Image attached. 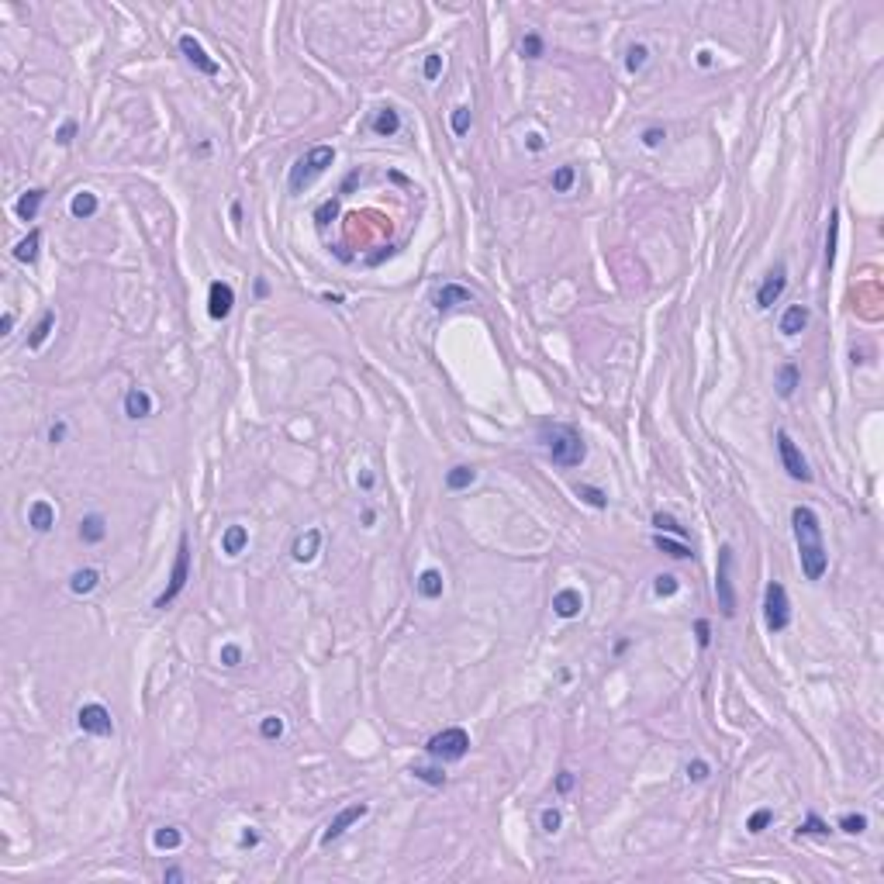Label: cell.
<instances>
[{
	"label": "cell",
	"instance_id": "1",
	"mask_svg": "<svg viewBox=\"0 0 884 884\" xmlns=\"http://www.w3.org/2000/svg\"><path fill=\"white\" fill-rule=\"evenodd\" d=\"M791 525H794V539H798V560H802L805 580H822V574L829 570V553L822 543L819 515L809 504H798L791 511Z\"/></svg>",
	"mask_w": 884,
	"mask_h": 884
},
{
	"label": "cell",
	"instance_id": "2",
	"mask_svg": "<svg viewBox=\"0 0 884 884\" xmlns=\"http://www.w3.org/2000/svg\"><path fill=\"white\" fill-rule=\"evenodd\" d=\"M543 442H546V453L556 467H580L587 450H584V439L574 425H546L543 428Z\"/></svg>",
	"mask_w": 884,
	"mask_h": 884
},
{
	"label": "cell",
	"instance_id": "3",
	"mask_svg": "<svg viewBox=\"0 0 884 884\" xmlns=\"http://www.w3.org/2000/svg\"><path fill=\"white\" fill-rule=\"evenodd\" d=\"M187 580H191V539L184 532L180 543H176V560H173V570H169V584L156 598V608H169L176 598H180V591L187 587Z\"/></svg>",
	"mask_w": 884,
	"mask_h": 884
},
{
	"label": "cell",
	"instance_id": "4",
	"mask_svg": "<svg viewBox=\"0 0 884 884\" xmlns=\"http://www.w3.org/2000/svg\"><path fill=\"white\" fill-rule=\"evenodd\" d=\"M425 750H428V757L432 760H442V763H453V760H463L467 757V750H470V736H467V729H442V733H435L428 743H425Z\"/></svg>",
	"mask_w": 884,
	"mask_h": 884
},
{
	"label": "cell",
	"instance_id": "5",
	"mask_svg": "<svg viewBox=\"0 0 884 884\" xmlns=\"http://www.w3.org/2000/svg\"><path fill=\"white\" fill-rule=\"evenodd\" d=\"M763 618H767V629H770V633H784V629L791 626V601H787L784 584H777V580L767 584V594H763Z\"/></svg>",
	"mask_w": 884,
	"mask_h": 884
},
{
	"label": "cell",
	"instance_id": "6",
	"mask_svg": "<svg viewBox=\"0 0 884 884\" xmlns=\"http://www.w3.org/2000/svg\"><path fill=\"white\" fill-rule=\"evenodd\" d=\"M715 594L726 618L736 615V587H733V546L719 550V570H715Z\"/></svg>",
	"mask_w": 884,
	"mask_h": 884
},
{
	"label": "cell",
	"instance_id": "7",
	"mask_svg": "<svg viewBox=\"0 0 884 884\" xmlns=\"http://www.w3.org/2000/svg\"><path fill=\"white\" fill-rule=\"evenodd\" d=\"M777 453H781V463H784V470H787L791 480H802V484L812 480V470H809L802 450L794 446V439H791L787 432H777Z\"/></svg>",
	"mask_w": 884,
	"mask_h": 884
},
{
	"label": "cell",
	"instance_id": "8",
	"mask_svg": "<svg viewBox=\"0 0 884 884\" xmlns=\"http://www.w3.org/2000/svg\"><path fill=\"white\" fill-rule=\"evenodd\" d=\"M76 722H79L83 733H90V736H111V733H114L111 712L104 709V704H83L79 715H76Z\"/></svg>",
	"mask_w": 884,
	"mask_h": 884
},
{
	"label": "cell",
	"instance_id": "9",
	"mask_svg": "<svg viewBox=\"0 0 884 884\" xmlns=\"http://www.w3.org/2000/svg\"><path fill=\"white\" fill-rule=\"evenodd\" d=\"M180 52H184V56H187V62H191L194 69H201L204 76H218V73H221V66L204 52V45H201L194 35H180Z\"/></svg>",
	"mask_w": 884,
	"mask_h": 884
},
{
	"label": "cell",
	"instance_id": "10",
	"mask_svg": "<svg viewBox=\"0 0 884 884\" xmlns=\"http://www.w3.org/2000/svg\"><path fill=\"white\" fill-rule=\"evenodd\" d=\"M232 308H235V291H232V284L214 280V284L208 287V315H211L214 321H221V318L232 315Z\"/></svg>",
	"mask_w": 884,
	"mask_h": 884
},
{
	"label": "cell",
	"instance_id": "11",
	"mask_svg": "<svg viewBox=\"0 0 884 884\" xmlns=\"http://www.w3.org/2000/svg\"><path fill=\"white\" fill-rule=\"evenodd\" d=\"M784 287H787V270H784V267H774V270L763 277L760 291H757V308H774V301L784 294Z\"/></svg>",
	"mask_w": 884,
	"mask_h": 884
},
{
	"label": "cell",
	"instance_id": "12",
	"mask_svg": "<svg viewBox=\"0 0 884 884\" xmlns=\"http://www.w3.org/2000/svg\"><path fill=\"white\" fill-rule=\"evenodd\" d=\"M367 812H370V805H363V802H360V805H349V809H342V812H339V815L328 822V829H325L321 843H335V839H339V836H342V833L352 826V822H360Z\"/></svg>",
	"mask_w": 884,
	"mask_h": 884
},
{
	"label": "cell",
	"instance_id": "13",
	"mask_svg": "<svg viewBox=\"0 0 884 884\" xmlns=\"http://www.w3.org/2000/svg\"><path fill=\"white\" fill-rule=\"evenodd\" d=\"M432 304H435V311H453L456 304H474V294L460 284H442L432 294Z\"/></svg>",
	"mask_w": 884,
	"mask_h": 884
},
{
	"label": "cell",
	"instance_id": "14",
	"mask_svg": "<svg viewBox=\"0 0 884 884\" xmlns=\"http://www.w3.org/2000/svg\"><path fill=\"white\" fill-rule=\"evenodd\" d=\"M580 608H584L580 591L563 587V591H556V594H553V611H556L560 618H577V615H580Z\"/></svg>",
	"mask_w": 884,
	"mask_h": 884
},
{
	"label": "cell",
	"instance_id": "15",
	"mask_svg": "<svg viewBox=\"0 0 884 884\" xmlns=\"http://www.w3.org/2000/svg\"><path fill=\"white\" fill-rule=\"evenodd\" d=\"M318 550H321V532H318V528H308V532L297 536V543H294V560L297 563H311L318 556Z\"/></svg>",
	"mask_w": 884,
	"mask_h": 884
},
{
	"label": "cell",
	"instance_id": "16",
	"mask_svg": "<svg viewBox=\"0 0 884 884\" xmlns=\"http://www.w3.org/2000/svg\"><path fill=\"white\" fill-rule=\"evenodd\" d=\"M125 415L135 418V421H138V418H149V415H152V397H149L142 387H132V391L125 394Z\"/></svg>",
	"mask_w": 884,
	"mask_h": 884
},
{
	"label": "cell",
	"instance_id": "17",
	"mask_svg": "<svg viewBox=\"0 0 884 884\" xmlns=\"http://www.w3.org/2000/svg\"><path fill=\"white\" fill-rule=\"evenodd\" d=\"M28 525L35 528V532H49V528L56 525V508L49 501H35L28 508Z\"/></svg>",
	"mask_w": 884,
	"mask_h": 884
},
{
	"label": "cell",
	"instance_id": "18",
	"mask_svg": "<svg viewBox=\"0 0 884 884\" xmlns=\"http://www.w3.org/2000/svg\"><path fill=\"white\" fill-rule=\"evenodd\" d=\"M805 325H809V308H805V304H791V308L781 315V332H784V335H798Z\"/></svg>",
	"mask_w": 884,
	"mask_h": 884
},
{
	"label": "cell",
	"instance_id": "19",
	"mask_svg": "<svg viewBox=\"0 0 884 884\" xmlns=\"http://www.w3.org/2000/svg\"><path fill=\"white\" fill-rule=\"evenodd\" d=\"M245 546H249V532H245L242 525H228L225 536H221V553H225V556H238Z\"/></svg>",
	"mask_w": 884,
	"mask_h": 884
},
{
	"label": "cell",
	"instance_id": "20",
	"mask_svg": "<svg viewBox=\"0 0 884 884\" xmlns=\"http://www.w3.org/2000/svg\"><path fill=\"white\" fill-rule=\"evenodd\" d=\"M104 536H108L104 515H86V518L79 521V539H83V543H101Z\"/></svg>",
	"mask_w": 884,
	"mask_h": 884
},
{
	"label": "cell",
	"instance_id": "21",
	"mask_svg": "<svg viewBox=\"0 0 884 884\" xmlns=\"http://www.w3.org/2000/svg\"><path fill=\"white\" fill-rule=\"evenodd\" d=\"M42 201H45V191H28V194H21V201L14 204V211H18V218L21 221H35V214H38V208H42Z\"/></svg>",
	"mask_w": 884,
	"mask_h": 884
},
{
	"label": "cell",
	"instance_id": "22",
	"mask_svg": "<svg viewBox=\"0 0 884 884\" xmlns=\"http://www.w3.org/2000/svg\"><path fill=\"white\" fill-rule=\"evenodd\" d=\"M373 132H377V135H384V138L397 135V132H401V118H397V111H394V108H380V111H377V118H373Z\"/></svg>",
	"mask_w": 884,
	"mask_h": 884
},
{
	"label": "cell",
	"instance_id": "23",
	"mask_svg": "<svg viewBox=\"0 0 884 884\" xmlns=\"http://www.w3.org/2000/svg\"><path fill=\"white\" fill-rule=\"evenodd\" d=\"M38 245H42V232L32 228L28 238H21V242L14 245V259H18V262H35V259H38Z\"/></svg>",
	"mask_w": 884,
	"mask_h": 884
},
{
	"label": "cell",
	"instance_id": "24",
	"mask_svg": "<svg viewBox=\"0 0 884 884\" xmlns=\"http://www.w3.org/2000/svg\"><path fill=\"white\" fill-rule=\"evenodd\" d=\"M415 587H418V594L421 598H442V574L439 570H421L418 574V580H415Z\"/></svg>",
	"mask_w": 884,
	"mask_h": 884
},
{
	"label": "cell",
	"instance_id": "25",
	"mask_svg": "<svg viewBox=\"0 0 884 884\" xmlns=\"http://www.w3.org/2000/svg\"><path fill=\"white\" fill-rule=\"evenodd\" d=\"M798 380H802V370L794 367V363H784L781 373H777V394L787 401V397L794 394V387H798Z\"/></svg>",
	"mask_w": 884,
	"mask_h": 884
},
{
	"label": "cell",
	"instance_id": "26",
	"mask_svg": "<svg viewBox=\"0 0 884 884\" xmlns=\"http://www.w3.org/2000/svg\"><path fill=\"white\" fill-rule=\"evenodd\" d=\"M97 584H101V574H97L94 567H86V570H76V574H73L69 591H73V594H90Z\"/></svg>",
	"mask_w": 884,
	"mask_h": 884
},
{
	"label": "cell",
	"instance_id": "27",
	"mask_svg": "<svg viewBox=\"0 0 884 884\" xmlns=\"http://www.w3.org/2000/svg\"><path fill=\"white\" fill-rule=\"evenodd\" d=\"M304 159H308L311 173L318 176V173H325V169H328V166L335 162V149H332V145H315V149H311V152H308Z\"/></svg>",
	"mask_w": 884,
	"mask_h": 884
},
{
	"label": "cell",
	"instance_id": "28",
	"mask_svg": "<svg viewBox=\"0 0 884 884\" xmlns=\"http://www.w3.org/2000/svg\"><path fill=\"white\" fill-rule=\"evenodd\" d=\"M653 546L660 550V553H667V556H674V560H691L694 553H691V546L687 543H680V539H667L663 532L653 539Z\"/></svg>",
	"mask_w": 884,
	"mask_h": 884
},
{
	"label": "cell",
	"instance_id": "29",
	"mask_svg": "<svg viewBox=\"0 0 884 884\" xmlns=\"http://www.w3.org/2000/svg\"><path fill=\"white\" fill-rule=\"evenodd\" d=\"M69 211H73V218H94V214H97V194H90V191H79V194L73 197Z\"/></svg>",
	"mask_w": 884,
	"mask_h": 884
},
{
	"label": "cell",
	"instance_id": "30",
	"mask_svg": "<svg viewBox=\"0 0 884 884\" xmlns=\"http://www.w3.org/2000/svg\"><path fill=\"white\" fill-rule=\"evenodd\" d=\"M311 176H315V173H311L308 159L301 156V159L294 162V169H291V194H301V191H304V187L311 184Z\"/></svg>",
	"mask_w": 884,
	"mask_h": 884
},
{
	"label": "cell",
	"instance_id": "31",
	"mask_svg": "<svg viewBox=\"0 0 884 884\" xmlns=\"http://www.w3.org/2000/svg\"><path fill=\"white\" fill-rule=\"evenodd\" d=\"M477 480V470L474 467H453L450 474H446V487L450 491H463V487H470Z\"/></svg>",
	"mask_w": 884,
	"mask_h": 884
},
{
	"label": "cell",
	"instance_id": "32",
	"mask_svg": "<svg viewBox=\"0 0 884 884\" xmlns=\"http://www.w3.org/2000/svg\"><path fill=\"white\" fill-rule=\"evenodd\" d=\"M52 328H56V311H45V315H42V321L35 325V332L28 335V345H32V349H38V345L52 335Z\"/></svg>",
	"mask_w": 884,
	"mask_h": 884
},
{
	"label": "cell",
	"instance_id": "33",
	"mask_svg": "<svg viewBox=\"0 0 884 884\" xmlns=\"http://www.w3.org/2000/svg\"><path fill=\"white\" fill-rule=\"evenodd\" d=\"M836 235H839V211L829 214V232H826V270H833L836 262Z\"/></svg>",
	"mask_w": 884,
	"mask_h": 884
},
{
	"label": "cell",
	"instance_id": "34",
	"mask_svg": "<svg viewBox=\"0 0 884 884\" xmlns=\"http://www.w3.org/2000/svg\"><path fill=\"white\" fill-rule=\"evenodd\" d=\"M152 843H156V850H176V846L184 843V833L173 829V826H166V829H156Z\"/></svg>",
	"mask_w": 884,
	"mask_h": 884
},
{
	"label": "cell",
	"instance_id": "35",
	"mask_svg": "<svg viewBox=\"0 0 884 884\" xmlns=\"http://www.w3.org/2000/svg\"><path fill=\"white\" fill-rule=\"evenodd\" d=\"M646 59H650V49H646L643 42H636V45H629V52H626V69H629V73H639V69L646 66Z\"/></svg>",
	"mask_w": 884,
	"mask_h": 884
},
{
	"label": "cell",
	"instance_id": "36",
	"mask_svg": "<svg viewBox=\"0 0 884 884\" xmlns=\"http://www.w3.org/2000/svg\"><path fill=\"white\" fill-rule=\"evenodd\" d=\"M574 180H577V169H574V166H560V169L553 173V191H556V194H567V191L574 187Z\"/></svg>",
	"mask_w": 884,
	"mask_h": 884
},
{
	"label": "cell",
	"instance_id": "37",
	"mask_svg": "<svg viewBox=\"0 0 884 884\" xmlns=\"http://www.w3.org/2000/svg\"><path fill=\"white\" fill-rule=\"evenodd\" d=\"M677 587H680V580H677L674 574H660V577L653 580V594H656V598H670V594H677Z\"/></svg>",
	"mask_w": 884,
	"mask_h": 884
},
{
	"label": "cell",
	"instance_id": "38",
	"mask_svg": "<svg viewBox=\"0 0 884 884\" xmlns=\"http://www.w3.org/2000/svg\"><path fill=\"white\" fill-rule=\"evenodd\" d=\"M577 498L587 501L591 508H608V498L598 491V487H587V484H577Z\"/></svg>",
	"mask_w": 884,
	"mask_h": 884
},
{
	"label": "cell",
	"instance_id": "39",
	"mask_svg": "<svg viewBox=\"0 0 884 884\" xmlns=\"http://www.w3.org/2000/svg\"><path fill=\"white\" fill-rule=\"evenodd\" d=\"M839 829H843V833H850V836H860V833L867 829V815L850 812V815H843V819H839Z\"/></svg>",
	"mask_w": 884,
	"mask_h": 884
},
{
	"label": "cell",
	"instance_id": "40",
	"mask_svg": "<svg viewBox=\"0 0 884 884\" xmlns=\"http://www.w3.org/2000/svg\"><path fill=\"white\" fill-rule=\"evenodd\" d=\"M798 836H829V826H826V822H822V819L812 812V815H809V819L798 826Z\"/></svg>",
	"mask_w": 884,
	"mask_h": 884
},
{
	"label": "cell",
	"instance_id": "41",
	"mask_svg": "<svg viewBox=\"0 0 884 884\" xmlns=\"http://www.w3.org/2000/svg\"><path fill=\"white\" fill-rule=\"evenodd\" d=\"M543 49H546V45H543V38H539L536 32H528V35L521 38V56H525V59H539Z\"/></svg>",
	"mask_w": 884,
	"mask_h": 884
},
{
	"label": "cell",
	"instance_id": "42",
	"mask_svg": "<svg viewBox=\"0 0 884 884\" xmlns=\"http://www.w3.org/2000/svg\"><path fill=\"white\" fill-rule=\"evenodd\" d=\"M411 774H415L418 781L432 784V787H442V784H446V774H442V770H435V767H411Z\"/></svg>",
	"mask_w": 884,
	"mask_h": 884
},
{
	"label": "cell",
	"instance_id": "43",
	"mask_svg": "<svg viewBox=\"0 0 884 884\" xmlns=\"http://www.w3.org/2000/svg\"><path fill=\"white\" fill-rule=\"evenodd\" d=\"M259 736H262V739H280V736H284V722H280L277 715H267V719L259 722Z\"/></svg>",
	"mask_w": 884,
	"mask_h": 884
},
{
	"label": "cell",
	"instance_id": "44",
	"mask_svg": "<svg viewBox=\"0 0 884 884\" xmlns=\"http://www.w3.org/2000/svg\"><path fill=\"white\" fill-rule=\"evenodd\" d=\"M335 214H339V201H325V204L315 211V221H318V228L325 232V228L335 221Z\"/></svg>",
	"mask_w": 884,
	"mask_h": 884
},
{
	"label": "cell",
	"instance_id": "45",
	"mask_svg": "<svg viewBox=\"0 0 884 884\" xmlns=\"http://www.w3.org/2000/svg\"><path fill=\"white\" fill-rule=\"evenodd\" d=\"M770 822H774V812H770V809H757V812H753V815H750V822H746V829H750V833H753V836H757V833H763V829H767V826H770Z\"/></svg>",
	"mask_w": 884,
	"mask_h": 884
},
{
	"label": "cell",
	"instance_id": "46",
	"mask_svg": "<svg viewBox=\"0 0 884 884\" xmlns=\"http://www.w3.org/2000/svg\"><path fill=\"white\" fill-rule=\"evenodd\" d=\"M450 125H453V135H467L470 132V108H456Z\"/></svg>",
	"mask_w": 884,
	"mask_h": 884
},
{
	"label": "cell",
	"instance_id": "47",
	"mask_svg": "<svg viewBox=\"0 0 884 884\" xmlns=\"http://www.w3.org/2000/svg\"><path fill=\"white\" fill-rule=\"evenodd\" d=\"M653 525L660 528V532H674V536H680V539H684V528L677 525V518H670V515H663V511H660V515H653Z\"/></svg>",
	"mask_w": 884,
	"mask_h": 884
},
{
	"label": "cell",
	"instance_id": "48",
	"mask_svg": "<svg viewBox=\"0 0 884 884\" xmlns=\"http://www.w3.org/2000/svg\"><path fill=\"white\" fill-rule=\"evenodd\" d=\"M709 774H712V770H709V763H704V760H691V763H687V777H691L694 784L709 781Z\"/></svg>",
	"mask_w": 884,
	"mask_h": 884
},
{
	"label": "cell",
	"instance_id": "49",
	"mask_svg": "<svg viewBox=\"0 0 884 884\" xmlns=\"http://www.w3.org/2000/svg\"><path fill=\"white\" fill-rule=\"evenodd\" d=\"M560 826H563V815H560L556 809H546V812H543V833L553 836V833H560Z\"/></svg>",
	"mask_w": 884,
	"mask_h": 884
},
{
	"label": "cell",
	"instance_id": "50",
	"mask_svg": "<svg viewBox=\"0 0 884 884\" xmlns=\"http://www.w3.org/2000/svg\"><path fill=\"white\" fill-rule=\"evenodd\" d=\"M694 636H698V646H701V650L712 643V626H709V618H698V622H694Z\"/></svg>",
	"mask_w": 884,
	"mask_h": 884
},
{
	"label": "cell",
	"instance_id": "51",
	"mask_svg": "<svg viewBox=\"0 0 884 884\" xmlns=\"http://www.w3.org/2000/svg\"><path fill=\"white\" fill-rule=\"evenodd\" d=\"M221 663H225V667H238V663H242V650H238L235 643L221 646Z\"/></svg>",
	"mask_w": 884,
	"mask_h": 884
},
{
	"label": "cell",
	"instance_id": "52",
	"mask_svg": "<svg viewBox=\"0 0 884 884\" xmlns=\"http://www.w3.org/2000/svg\"><path fill=\"white\" fill-rule=\"evenodd\" d=\"M421 73H425V79H435V76L442 73V56H428L425 66H421Z\"/></svg>",
	"mask_w": 884,
	"mask_h": 884
},
{
	"label": "cell",
	"instance_id": "53",
	"mask_svg": "<svg viewBox=\"0 0 884 884\" xmlns=\"http://www.w3.org/2000/svg\"><path fill=\"white\" fill-rule=\"evenodd\" d=\"M663 138H667V132H663V128H656V125L643 132V145H650V149H656V145H660Z\"/></svg>",
	"mask_w": 884,
	"mask_h": 884
},
{
	"label": "cell",
	"instance_id": "54",
	"mask_svg": "<svg viewBox=\"0 0 884 884\" xmlns=\"http://www.w3.org/2000/svg\"><path fill=\"white\" fill-rule=\"evenodd\" d=\"M73 135H76V121H66V125L59 128L56 142H59V145H69V142H73Z\"/></svg>",
	"mask_w": 884,
	"mask_h": 884
},
{
	"label": "cell",
	"instance_id": "55",
	"mask_svg": "<svg viewBox=\"0 0 884 884\" xmlns=\"http://www.w3.org/2000/svg\"><path fill=\"white\" fill-rule=\"evenodd\" d=\"M574 784H577V777H574V774H570V770H563V774H556V791H560V794H567V791H570V787H574Z\"/></svg>",
	"mask_w": 884,
	"mask_h": 884
},
{
	"label": "cell",
	"instance_id": "56",
	"mask_svg": "<svg viewBox=\"0 0 884 884\" xmlns=\"http://www.w3.org/2000/svg\"><path fill=\"white\" fill-rule=\"evenodd\" d=\"M62 439H66V421H56V425L49 428V442H52V446H59Z\"/></svg>",
	"mask_w": 884,
	"mask_h": 884
},
{
	"label": "cell",
	"instance_id": "57",
	"mask_svg": "<svg viewBox=\"0 0 884 884\" xmlns=\"http://www.w3.org/2000/svg\"><path fill=\"white\" fill-rule=\"evenodd\" d=\"M525 145L532 149V152H543V149H546V138H543L539 132H532V135H525Z\"/></svg>",
	"mask_w": 884,
	"mask_h": 884
},
{
	"label": "cell",
	"instance_id": "58",
	"mask_svg": "<svg viewBox=\"0 0 884 884\" xmlns=\"http://www.w3.org/2000/svg\"><path fill=\"white\" fill-rule=\"evenodd\" d=\"M11 328H14V315L8 311L4 318H0V335H11Z\"/></svg>",
	"mask_w": 884,
	"mask_h": 884
},
{
	"label": "cell",
	"instance_id": "59",
	"mask_svg": "<svg viewBox=\"0 0 884 884\" xmlns=\"http://www.w3.org/2000/svg\"><path fill=\"white\" fill-rule=\"evenodd\" d=\"M238 843H242V846H256V843H259V836H256V833H252V829H245V833H242V839H238Z\"/></svg>",
	"mask_w": 884,
	"mask_h": 884
},
{
	"label": "cell",
	"instance_id": "60",
	"mask_svg": "<svg viewBox=\"0 0 884 884\" xmlns=\"http://www.w3.org/2000/svg\"><path fill=\"white\" fill-rule=\"evenodd\" d=\"M162 881H184V870L180 867H169L166 874H162Z\"/></svg>",
	"mask_w": 884,
	"mask_h": 884
},
{
	"label": "cell",
	"instance_id": "61",
	"mask_svg": "<svg viewBox=\"0 0 884 884\" xmlns=\"http://www.w3.org/2000/svg\"><path fill=\"white\" fill-rule=\"evenodd\" d=\"M698 66L709 69V66H712V52H698Z\"/></svg>",
	"mask_w": 884,
	"mask_h": 884
},
{
	"label": "cell",
	"instance_id": "62",
	"mask_svg": "<svg viewBox=\"0 0 884 884\" xmlns=\"http://www.w3.org/2000/svg\"><path fill=\"white\" fill-rule=\"evenodd\" d=\"M267 291H270L267 280H256V294H259V297H267Z\"/></svg>",
	"mask_w": 884,
	"mask_h": 884
},
{
	"label": "cell",
	"instance_id": "63",
	"mask_svg": "<svg viewBox=\"0 0 884 884\" xmlns=\"http://www.w3.org/2000/svg\"><path fill=\"white\" fill-rule=\"evenodd\" d=\"M232 221H235V225L242 221V208H238V204H232Z\"/></svg>",
	"mask_w": 884,
	"mask_h": 884
},
{
	"label": "cell",
	"instance_id": "64",
	"mask_svg": "<svg viewBox=\"0 0 884 884\" xmlns=\"http://www.w3.org/2000/svg\"><path fill=\"white\" fill-rule=\"evenodd\" d=\"M360 484H363V487L370 491V487H373V474H363V477H360Z\"/></svg>",
	"mask_w": 884,
	"mask_h": 884
}]
</instances>
